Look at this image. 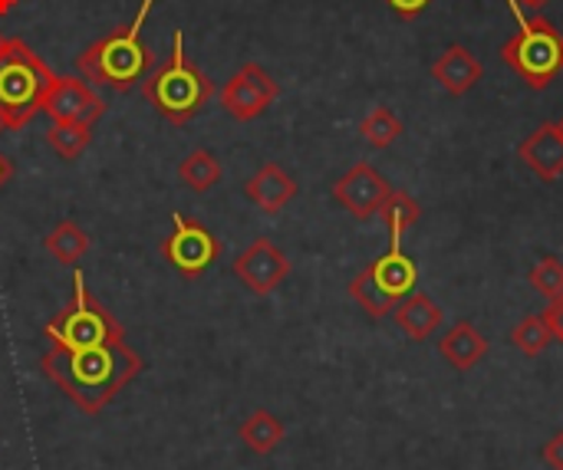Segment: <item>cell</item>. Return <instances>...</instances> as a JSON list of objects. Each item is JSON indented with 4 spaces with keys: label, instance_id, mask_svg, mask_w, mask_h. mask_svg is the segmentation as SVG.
Listing matches in <instances>:
<instances>
[{
    "label": "cell",
    "instance_id": "6da1fadb",
    "mask_svg": "<svg viewBox=\"0 0 563 470\" xmlns=\"http://www.w3.org/2000/svg\"><path fill=\"white\" fill-rule=\"evenodd\" d=\"M43 376L86 415H99L112 399L142 376L145 362L125 339L66 349L49 346L40 359Z\"/></svg>",
    "mask_w": 563,
    "mask_h": 470
},
{
    "label": "cell",
    "instance_id": "7a4b0ae2",
    "mask_svg": "<svg viewBox=\"0 0 563 470\" xmlns=\"http://www.w3.org/2000/svg\"><path fill=\"white\" fill-rule=\"evenodd\" d=\"M155 0H142L139 13L132 16V23L112 30L109 36L89 43L79 56H76V69L86 76V82L115 89V92H129L132 86L145 82V76L155 69V56L142 36V26L148 20Z\"/></svg>",
    "mask_w": 563,
    "mask_h": 470
},
{
    "label": "cell",
    "instance_id": "3957f363",
    "mask_svg": "<svg viewBox=\"0 0 563 470\" xmlns=\"http://www.w3.org/2000/svg\"><path fill=\"white\" fill-rule=\"evenodd\" d=\"M145 99L152 102V109L172 122V125H185L191 122L214 96L211 79L195 66V59L185 53V33L175 30L172 33V53L162 66H155L145 82H142Z\"/></svg>",
    "mask_w": 563,
    "mask_h": 470
},
{
    "label": "cell",
    "instance_id": "277c9868",
    "mask_svg": "<svg viewBox=\"0 0 563 470\" xmlns=\"http://www.w3.org/2000/svg\"><path fill=\"white\" fill-rule=\"evenodd\" d=\"M56 72L16 36L0 40V122L3 128H23L43 112V99Z\"/></svg>",
    "mask_w": 563,
    "mask_h": 470
},
{
    "label": "cell",
    "instance_id": "5b68a950",
    "mask_svg": "<svg viewBox=\"0 0 563 470\" xmlns=\"http://www.w3.org/2000/svg\"><path fill=\"white\" fill-rule=\"evenodd\" d=\"M521 30L501 46V59L531 86L548 89L563 69V33L548 16H518Z\"/></svg>",
    "mask_w": 563,
    "mask_h": 470
},
{
    "label": "cell",
    "instance_id": "8992f818",
    "mask_svg": "<svg viewBox=\"0 0 563 470\" xmlns=\"http://www.w3.org/2000/svg\"><path fill=\"white\" fill-rule=\"evenodd\" d=\"M43 336L49 339V346H66V349H82V346H99V343H109V339H125L119 320L89 293L82 270L73 273V300H69V306L43 326Z\"/></svg>",
    "mask_w": 563,
    "mask_h": 470
},
{
    "label": "cell",
    "instance_id": "52a82bcc",
    "mask_svg": "<svg viewBox=\"0 0 563 470\" xmlns=\"http://www.w3.org/2000/svg\"><path fill=\"white\" fill-rule=\"evenodd\" d=\"M416 277H419L416 273V260L409 254H402L399 247H393L389 254L373 260L360 277H353L350 296L373 320H383L416 290Z\"/></svg>",
    "mask_w": 563,
    "mask_h": 470
},
{
    "label": "cell",
    "instance_id": "ba28073f",
    "mask_svg": "<svg viewBox=\"0 0 563 470\" xmlns=\"http://www.w3.org/2000/svg\"><path fill=\"white\" fill-rule=\"evenodd\" d=\"M162 254L165 260L188 280L201 277L208 267L218 264L221 257V240L198 221L185 217V214H175L172 217V234L162 240Z\"/></svg>",
    "mask_w": 563,
    "mask_h": 470
},
{
    "label": "cell",
    "instance_id": "9c48e42d",
    "mask_svg": "<svg viewBox=\"0 0 563 470\" xmlns=\"http://www.w3.org/2000/svg\"><path fill=\"white\" fill-rule=\"evenodd\" d=\"M280 96L277 79L261 66V63H244L221 89V105L231 119L238 122H251L257 115H264L274 99Z\"/></svg>",
    "mask_w": 563,
    "mask_h": 470
},
{
    "label": "cell",
    "instance_id": "30bf717a",
    "mask_svg": "<svg viewBox=\"0 0 563 470\" xmlns=\"http://www.w3.org/2000/svg\"><path fill=\"white\" fill-rule=\"evenodd\" d=\"M231 273H234L251 293L267 296V293H274V290L287 280L290 260H287V254H284L274 240L257 237L247 250L238 254V260L231 264Z\"/></svg>",
    "mask_w": 563,
    "mask_h": 470
},
{
    "label": "cell",
    "instance_id": "8fae6325",
    "mask_svg": "<svg viewBox=\"0 0 563 470\" xmlns=\"http://www.w3.org/2000/svg\"><path fill=\"white\" fill-rule=\"evenodd\" d=\"M106 102L96 96V89L79 79V76H56L46 99H43V112L49 115V122H82V125H96V119L102 115Z\"/></svg>",
    "mask_w": 563,
    "mask_h": 470
},
{
    "label": "cell",
    "instance_id": "7c38bea8",
    "mask_svg": "<svg viewBox=\"0 0 563 470\" xmlns=\"http://www.w3.org/2000/svg\"><path fill=\"white\" fill-rule=\"evenodd\" d=\"M393 194L389 181L369 165V161H360L353 165L336 184H333V198L356 217V221H369L373 214H379L383 201Z\"/></svg>",
    "mask_w": 563,
    "mask_h": 470
},
{
    "label": "cell",
    "instance_id": "4fadbf2b",
    "mask_svg": "<svg viewBox=\"0 0 563 470\" xmlns=\"http://www.w3.org/2000/svg\"><path fill=\"white\" fill-rule=\"evenodd\" d=\"M521 161L544 181H558L563 175V138L558 122H541L518 148Z\"/></svg>",
    "mask_w": 563,
    "mask_h": 470
},
{
    "label": "cell",
    "instance_id": "5bb4252c",
    "mask_svg": "<svg viewBox=\"0 0 563 470\" xmlns=\"http://www.w3.org/2000/svg\"><path fill=\"white\" fill-rule=\"evenodd\" d=\"M244 194L247 201H254L261 211L267 214H280L294 198H297V181L274 161H267L264 168H257L247 184H244Z\"/></svg>",
    "mask_w": 563,
    "mask_h": 470
},
{
    "label": "cell",
    "instance_id": "9a60e30c",
    "mask_svg": "<svg viewBox=\"0 0 563 470\" xmlns=\"http://www.w3.org/2000/svg\"><path fill=\"white\" fill-rule=\"evenodd\" d=\"M482 59L468 49V46H449L435 63H432V76L445 86L449 96H465L478 86L482 79Z\"/></svg>",
    "mask_w": 563,
    "mask_h": 470
},
{
    "label": "cell",
    "instance_id": "2e32d148",
    "mask_svg": "<svg viewBox=\"0 0 563 470\" xmlns=\"http://www.w3.org/2000/svg\"><path fill=\"white\" fill-rule=\"evenodd\" d=\"M439 352L445 356V362H449L452 369L468 372V369H475V366L485 359L488 343H485V336L475 329V323L459 320V323H455V326L439 339Z\"/></svg>",
    "mask_w": 563,
    "mask_h": 470
},
{
    "label": "cell",
    "instance_id": "e0dca14e",
    "mask_svg": "<svg viewBox=\"0 0 563 470\" xmlns=\"http://www.w3.org/2000/svg\"><path fill=\"white\" fill-rule=\"evenodd\" d=\"M399 329L416 339V343H426L439 326H442V310L426 296V293H409L396 310H393Z\"/></svg>",
    "mask_w": 563,
    "mask_h": 470
},
{
    "label": "cell",
    "instance_id": "ac0fdd59",
    "mask_svg": "<svg viewBox=\"0 0 563 470\" xmlns=\"http://www.w3.org/2000/svg\"><path fill=\"white\" fill-rule=\"evenodd\" d=\"M178 178H181V184H185V188H191L195 194H205V191H211L214 184H221L224 168H221V161H218V155H214V152H208V148H195V152H188V155L181 158V165H178Z\"/></svg>",
    "mask_w": 563,
    "mask_h": 470
},
{
    "label": "cell",
    "instance_id": "d6986e66",
    "mask_svg": "<svg viewBox=\"0 0 563 470\" xmlns=\"http://www.w3.org/2000/svg\"><path fill=\"white\" fill-rule=\"evenodd\" d=\"M43 247L53 260L59 264H79L89 250V234L76 224V221H59L46 237Z\"/></svg>",
    "mask_w": 563,
    "mask_h": 470
},
{
    "label": "cell",
    "instance_id": "ffe728a7",
    "mask_svg": "<svg viewBox=\"0 0 563 470\" xmlns=\"http://www.w3.org/2000/svg\"><path fill=\"white\" fill-rule=\"evenodd\" d=\"M241 441L254 451V455H271L277 451V445L284 441V422L264 409H257L254 415H247V422L238 428Z\"/></svg>",
    "mask_w": 563,
    "mask_h": 470
},
{
    "label": "cell",
    "instance_id": "44dd1931",
    "mask_svg": "<svg viewBox=\"0 0 563 470\" xmlns=\"http://www.w3.org/2000/svg\"><path fill=\"white\" fill-rule=\"evenodd\" d=\"M379 217H383V224H386V231H389V237H393V247H399L402 234L422 221V204H419L416 198H409L406 191H393V194L383 201Z\"/></svg>",
    "mask_w": 563,
    "mask_h": 470
},
{
    "label": "cell",
    "instance_id": "7402d4cb",
    "mask_svg": "<svg viewBox=\"0 0 563 470\" xmlns=\"http://www.w3.org/2000/svg\"><path fill=\"white\" fill-rule=\"evenodd\" d=\"M92 142V125L82 122H53L46 132V145L63 158V161H76Z\"/></svg>",
    "mask_w": 563,
    "mask_h": 470
},
{
    "label": "cell",
    "instance_id": "603a6c76",
    "mask_svg": "<svg viewBox=\"0 0 563 470\" xmlns=\"http://www.w3.org/2000/svg\"><path fill=\"white\" fill-rule=\"evenodd\" d=\"M360 132H363V138H366L373 148H389V145L402 135V122H399V115H396L389 105H376V109L360 122Z\"/></svg>",
    "mask_w": 563,
    "mask_h": 470
},
{
    "label": "cell",
    "instance_id": "cb8c5ba5",
    "mask_svg": "<svg viewBox=\"0 0 563 470\" xmlns=\"http://www.w3.org/2000/svg\"><path fill=\"white\" fill-rule=\"evenodd\" d=\"M511 343H515L525 356H541V352L554 343V336H551L544 316H525V320L511 329Z\"/></svg>",
    "mask_w": 563,
    "mask_h": 470
},
{
    "label": "cell",
    "instance_id": "d4e9b609",
    "mask_svg": "<svg viewBox=\"0 0 563 470\" xmlns=\"http://www.w3.org/2000/svg\"><path fill=\"white\" fill-rule=\"evenodd\" d=\"M531 287L541 293V296H548V300H558L563 296V264L558 257H541L534 267H531Z\"/></svg>",
    "mask_w": 563,
    "mask_h": 470
},
{
    "label": "cell",
    "instance_id": "484cf974",
    "mask_svg": "<svg viewBox=\"0 0 563 470\" xmlns=\"http://www.w3.org/2000/svg\"><path fill=\"white\" fill-rule=\"evenodd\" d=\"M541 316H544V323H548V329H551L554 343H563V296L551 300V303H548V310H544Z\"/></svg>",
    "mask_w": 563,
    "mask_h": 470
},
{
    "label": "cell",
    "instance_id": "4316f807",
    "mask_svg": "<svg viewBox=\"0 0 563 470\" xmlns=\"http://www.w3.org/2000/svg\"><path fill=\"white\" fill-rule=\"evenodd\" d=\"M386 3H389L402 20H416L419 13H426V10H429V3H432V0H386Z\"/></svg>",
    "mask_w": 563,
    "mask_h": 470
},
{
    "label": "cell",
    "instance_id": "83f0119b",
    "mask_svg": "<svg viewBox=\"0 0 563 470\" xmlns=\"http://www.w3.org/2000/svg\"><path fill=\"white\" fill-rule=\"evenodd\" d=\"M541 455H544V461H548L551 468L563 470V432L561 435H554V438L544 445V451H541Z\"/></svg>",
    "mask_w": 563,
    "mask_h": 470
},
{
    "label": "cell",
    "instance_id": "f1b7e54d",
    "mask_svg": "<svg viewBox=\"0 0 563 470\" xmlns=\"http://www.w3.org/2000/svg\"><path fill=\"white\" fill-rule=\"evenodd\" d=\"M10 178H13V165H10V158H7V155L0 152V188H3V184H7Z\"/></svg>",
    "mask_w": 563,
    "mask_h": 470
},
{
    "label": "cell",
    "instance_id": "f546056e",
    "mask_svg": "<svg viewBox=\"0 0 563 470\" xmlns=\"http://www.w3.org/2000/svg\"><path fill=\"white\" fill-rule=\"evenodd\" d=\"M16 3H20V0H0V16H7Z\"/></svg>",
    "mask_w": 563,
    "mask_h": 470
},
{
    "label": "cell",
    "instance_id": "4dcf8cb0",
    "mask_svg": "<svg viewBox=\"0 0 563 470\" xmlns=\"http://www.w3.org/2000/svg\"><path fill=\"white\" fill-rule=\"evenodd\" d=\"M521 7H531V10H541L544 3H551V0H518Z\"/></svg>",
    "mask_w": 563,
    "mask_h": 470
},
{
    "label": "cell",
    "instance_id": "1f68e13d",
    "mask_svg": "<svg viewBox=\"0 0 563 470\" xmlns=\"http://www.w3.org/2000/svg\"><path fill=\"white\" fill-rule=\"evenodd\" d=\"M558 132H561V138H563V119H561V122H558Z\"/></svg>",
    "mask_w": 563,
    "mask_h": 470
},
{
    "label": "cell",
    "instance_id": "d6a6232c",
    "mask_svg": "<svg viewBox=\"0 0 563 470\" xmlns=\"http://www.w3.org/2000/svg\"><path fill=\"white\" fill-rule=\"evenodd\" d=\"M0 128H3V122H0Z\"/></svg>",
    "mask_w": 563,
    "mask_h": 470
}]
</instances>
